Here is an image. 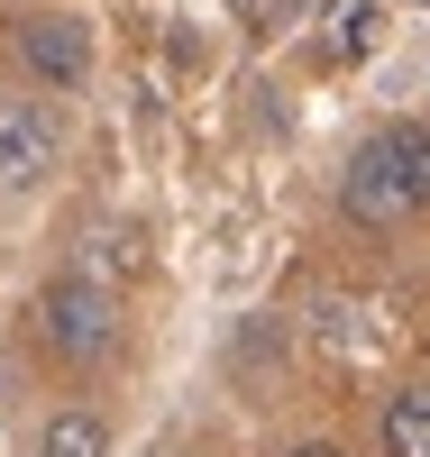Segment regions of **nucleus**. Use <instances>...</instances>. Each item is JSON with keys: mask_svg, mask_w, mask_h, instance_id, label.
Segmentation results:
<instances>
[{"mask_svg": "<svg viewBox=\"0 0 430 457\" xmlns=\"http://www.w3.org/2000/svg\"><path fill=\"white\" fill-rule=\"evenodd\" d=\"M339 202H348V220H367V228H403V220H421V211H430V129H412V120L375 129L358 156H348Z\"/></svg>", "mask_w": 430, "mask_h": 457, "instance_id": "f257e3e1", "label": "nucleus"}, {"mask_svg": "<svg viewBox=\"0 0 430 457\" xmlns=\"http://www.w3.org/2000/svg\"><path fill=\"white\" fill-rule=\"evenodd\" d=\"M37 338L64 366H110L120 357V302H110V284H92V275L46 284L37 293Z\"/></svg>", "mask_w": 430, "mask_h": 457, "instance_id": "f03ea898", "label": "nucleus"}, {"mask_svg": "<svg viewBox=\"0 0 430 457\" xmlns=\"http://www.w3.org/2000/svg\"><path fill=\"white\" fill-rule=\"evenodd\" d=\"M10 46H19V64L37 73V83H55V92H73L92 73V28L73 19V10H28L10 28Z\"/></svg>", "mask_w": 430, "mask_h": 457, "instance_id": "7ed1b4c3", "label": "nucleus"}, {"mask_svg": "<svg viewBox=\"0 0 430 457\" xmlns=\"http://www.w3.org/2000/svg\"><path fill=\"white\" fill-rule=\"evenodd\" d=\"M64 156V129L46 101H0V193H37Z\"/></svg>", "mask_w": 430, "mask_h": 457, "instance_id": "20e7f679", "label": "nucleus"}, {"mask_svg": "<svg viewBox=\"0 0 430 457\" xmlns=\"http://www.w3.org/2000/svg\"><path fill=\"white\" fill-rule=\"evenodd\" d=\"M384 457H430V385L384 403Z\"/></svg>", "mask_w": 430, "mask_h": 457, "instance_id": "39448f33", "label": "nucleus"}, {"mask_svg": "<svg viewBox=\"0 0 430 457\" xmlns=\"http://www.w3.org/2000/svg\"><path fill=\"white\" fill-rule=\"evenodd\" d=\"M37 457H110V430L92 421V411H55L46 439H37Z\"/></svg>", "mask_w": 430, "mask_h": 457, "instance_id": "423d86ee", "label": "nucleus"}, {"mask_svg": "<svg viewBox=\"0 0 430 457\" xmlns=\"http://www.w3.org/2000/svg\"><path fill=\"white\" fill-rule=\"evenodd\" d=\"M293 457H348V448H330V439H302V448H293Z\"/></svg>", "mask_w": 430, "mask_h": 457, "instance_id": "0eeeda50", "label": "nucleus"}]
</instances>
